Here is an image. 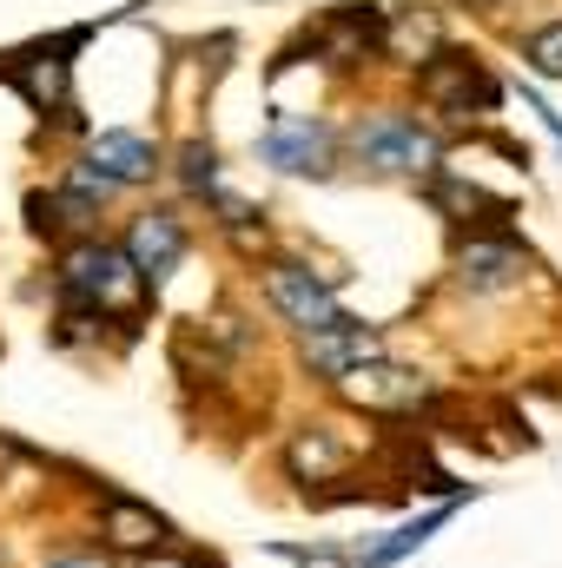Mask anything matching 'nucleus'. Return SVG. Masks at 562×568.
Segmentation results:
<instances>
[{
    "instance_id": "nucleus-1",
    "label": "nucleus",
    "mask_w": 562,
    "mask_h": 568,
    "mask_svg": "<svg viewBox=\"0 0 562 568\" xmlns=\"http://www.w3.org/2000/svg\"><path fill=\"white\" fill-rule=\"evenodd\" d=\"M140 272L127 265V252L120 245H100V239H87V245H73L67 258H60V304H87V311H133V291Z\"/></svg>"
},
{
    "instance_id": "nucleus-2",
    "label": "nucleus",
    "mask_w": 562,
    "mask_h": 568,
    "mask_svg": "<svg viewBox=\"0 0 562 568\" xmlns=\"http://www.w3.org/2000/svg\"><path fill=\"white\" fill-rule=\"evenodd\" d=\"M418 93H423V106H436V113H450V120L490 113V106L503 100V87L490 80V67H483L476 53H436V60H423Z\"/></svg>"
},
{
    "instance_id": "nucleus-3",
    "label": "nucleus",
    "mask_w": 562,
    "mask_h": 568,
    "mask_svg": "<svg viewBox=\"0 0 562 568\" xmlns=\"http://www.w3.org/2000/svg\"><path fill=\"white\" fill-rule=\"evenodd\" d=\"M338 390H344L358 410H378V417H404V410L436 404V384H430V377H418L411 364H384V357H371V364L344 371V377H338Z\"/></svg>"
},
{
    "instance_id": "nucleus-4",
    "label": "nucleus",
    "mask_w": 562,
    "mask_h": 568,
    "mask_svg": "<svg viewBox=\"0 0 562 568\" xmlns=\"http://www.w3.org/2000/svg\"><path fill=\"white\" fill-rule=\"evenodd\" d=\"M358 152H364V165H378V172H436V140L423 133L418 120H398V113H378V120H364L358 126Z\"/></svg>"
},
{
    "instance_id": "nucleus-5",
    "label": "nucleus",
    "mask_w": 562,
    "mask_h": 568,
    "mask_svg": "<svg viewBox=\"0 0 562 568\" xmlns=\"http://www.w3.org/2000/svg\"><path fill=\"white\" fill-rule=\"evenodd\" d=\"M265 297L279 304L298 331H324V324L344 317V311H338V291L318 278L311 265H291V258H279V265L265 272Z\"/></svg>"
},
{
    "instance_id": "nucleus-6",
    "label": "nucleus",
    "mask_w": 562,
    "mask_h": 568,
    "mask_svg": "<svg viewBox=\"0 0 562 568\" xmlns=\"http://www.w3.org/2000/svg\"><path fill=\"white\" fill-rule=\"evenodd\" d=\"M87 33H67V40H53V47H27V53H13L0 73L27 93V106L33 113H60L67 106V53L80 47Z\"/></svg>"
},
{
    "instance_id": "nucleus-7",
    "label": "nucleus",
    "mask_w": 562,
    "mask_h": 568,
    "mask_svg": "<svg viewBox=\"0 0 562 568\" xmlns=\"http://www.w3.org/2000/svg\"><path fill=\"white\" fill-rule=\"evenodd\" d=\"M165 536H172V523L152 503L127 496V489H107V503H100V542L113 556H152V549H165Z\"/></svg>"
},
{
    "instance_id": "nucleus-8",
    "label": "nucleus",
    "mask_w": 562,
    "mask_h": 568,
    "mask_svg": "<svg viewBox=\"0 0 562 568\" xmlns=\"http://www.w3.org/2000/svg\"><path fill=\"white\" fill-rule=\"evenodd\" d=\"M259 152H265L279 172H331V152H338V140H331V126H324V120L279 113V120H272V133L259 140Z\"/></svg>"
},
{
    "instance_id": "nucleus-9",
    "label": "nucleus",
    "mask_w": 562,
    "mask_h": 568,
    "mask_svg": "<svg viewBox=\"0 0 562 568\" xmlns=\"http://www.w3.org/2000/svg\"><path fill=\"white\" fill-rule=\"evenodd\" d=\"M371 357H384V344H378V331L371 324H358V317H338V324H324V331H304V364L318 371V377H344V371H358V364H371Z\"/></svg>"
},
{
    "instance_id": "nucleus-10",
    "label": "nucleus",
    "mask_w": 562,
    "mask_h": 568,
    "mask_svg": "<svg viewBox=\"0 0 562 568\" xmlns=\"http://www.w3.org/2000/svg\"><path fill=\"white\" fill-rule=\"evenodd\" d=\"M127 265L140 272V278H172L179 272V258H185V225L172 219V212H145V219H133V232H127Z\"/></svg>"
},
{
    "instance_id": "nucleus-11",
    "label": "nucleus",
    "mask_w": 562,
    "mask_h": 568,
    "mask_svg": "<svg viewBox=\"0 0 562 568\" xmlns=\"http://www.w3.org/2000/svg\"><path fill=\"white\" fill-rule=\"evenodd\" d=\"M530 278V252L516 239H470L456 252V284L463 291H510Z\"/></svg>"
},
{
    "instance_id": "nucleus-12",
    "label": "nucleus",
    "mask_w": 562,
    "mask_h": 568,
    "mask_svg": "<svg viewBox=\"0 0 562 568\" xmlns=\"http://www.w3.org/2000/svg\"><path fill=\"white\" fill-rule=\"evenodd\" d=\"M152 165H159V159H152V145H145L140 133H100V140H93V152H87V172H100L113 192H120V185H140V179H152Z\"/></svg>"
},
{
    "instance_id": "nucleus-13",
    "label": "nucleus",
    "mask_w": 562,
    "mask_h": 568,
    "mask_svg": "<svg viewBox=\"0 0 562 568\" xmlns=\"http://www.w3.org/2000/svg\"><path fill=\"white\" fill-rule=\"evenodd\" d=\"M378 40H384V20H378L371 7H344V13H331V20L311 33V47H318V53H338V60H364Z\"/></svg>"
},
{
    "instance_id": "nucleus-14",
    "label": "nucleus",
    "mask_w": 562,
    "mask_h": 568,
    "mask_svg": "<svg viewBox=\"0 0 562 568\" xmlns=\"http://www.w3.org/2000/svg\"><path fill=\"white\" fill-rule=\"evenodd\" d=\"M344 463H351V449H344V443H338L324 424H318V429H298V436L284 443V469H291L298 483H324V476H331V469H344Z\"/></svg>"
},
{
    "instance_id": "nucleus-15",
    "label": "nucleus",
    "mask_w": 562,
    "mask_h": 568,
    "mask_svg": "<svg viewBox=\"0 0 562 568\" xmlns=\"http://www.w3.org/2000/svg\"><path fill=\"white\" fill-rule=\"evenodd\" d=\"M443 523H450V503H443V509H430V516H418V523H404V529H391L384 542H371V549H364L351 568H391V562H404V556H418V549L436 536V529H443Z\"/></svg>"
},
{
    "instance_id": "nucleus-16",
    "label": "nucleus",
    "mask_w": 562,
    "mask_h": 568,
    "mask_svg": "<svg viewBox=\"0 0 562 568\" xmlns=\"http://www.w3.org/2000/svg\"><path fill=\"white\" fill-rule=\"evenodd\" d=\"M430 199H436L443 212H463V219H470V212H483L490 225H496V219H510V205H503V199H490V192H483V185H470V179H436V185H430Z\"/></svg>"
},
{
    "instance_id": "nucleus-17",
    "label": "nucleus",
    "mask_w": 562,
    "mask_h": 568,
    "mask_svg": "<svg viewBox=\"0 0 562 568\" xmlns=\"http://www.w3.org/2000/svg\"><path fill=\"white\" fill-rule=\"evenodd\" d=\"M523 60H530L543 80H562V20L556 27H536V33L523 40Z\"/></svg>"
},
{
    "instance_id": "nucleus-18",
    "label": "nucleus",
    "mask_w": 562,
    "mask_h": 568,
    "mask_svg": "<svg viewBox=\"0 0 562 568\" xmlns=\"http://www.w3.org/2000/svg\"><path fill=\"white\" fill-rule=\"evenodd\" d=\"M179 172H185V185H192V192H205V185H212V179H219V152H212V145H185V152H179Z\"/></svg>"
},
{
    "instance_id": "nucleus-19",
    "label": "nucleus",
    "mask_w": 562,
    "mask_h": 568,
    "mask_svg": "<svg viewBox=\"0 0 562 568\" xmlns=\"http://www.w3.org/2000/svg\"><path fill=\"white\" fill-rule=\"evenodd\" d=\"M279 556H291L298 568H351L344 549H279Z\"/></svg>"
},
{
    "instance_id": "nucleus-20",
    "label": "nucleus",
    "mask_w": 562,
    "mask_h": 568,
    "mask_svg": "<svg viewBox=\"0 0 562 568\" xmlns=\"http://www.w3.org/2000/svg\"><path fill=\"white\" fill-rule=\"evenodd\" d=\"M140 568H205L199 556H165V549H152V556H140Z\"/></svg>"
},
{
    "instance_id": "nucleus-21",
    "label": "nucleus",
    "mask_w": 562,
    "mask_h": 568,
    "mask_svg": "<svg viewBox=\"0 0 562 568\" xmlns=\"http://www.w3.org/2000/svg\"><path fill=\"white\" fill-rule=\"evenodd\" d=\"M47 568H107V562H93V556H67V562H47Z\"/></svg>"
}]
</instances>
